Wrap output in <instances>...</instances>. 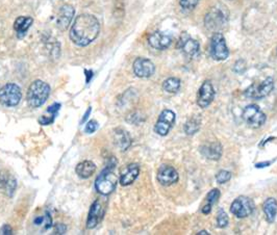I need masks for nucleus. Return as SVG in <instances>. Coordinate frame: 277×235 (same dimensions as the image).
<instances>
[{"label":"nucleus","mask_w":277,"mask_h":235,"mask_svg":"<svg viewBox=\"0 0 277 235\" xmlns=\"http://www.w3.org/2000/svg\"><path fill=\"white\" fill-rule=\"evenodd\" d=\"M90 112H91V107L88 109V111L86 112V114H85V116H84V119H82V121H81V123H85V121L88 119V116H89V114H90Z\"/></svg>","instance_id":"nucleus-36"},{"label":"nucleus","mask_w":277,"mask_h":235,"mask_svg":"<svg viewBox=\"0 0 277 235\" xmlns=\"http://www.w3.org/2000/svg\"><path fill=\"white\" fill-rule=\"evenodd\" d=\"M115 143L122 151H125L129 148V146L131 144V138L126 131L119 129L115 132Z\"/></svg>","instance_id":"nucleus-23"},{"label":"nucleus","mask_w":277,"mask_h":235,"mask_svg":"<svg viewBox=\"0 0 277 235\" xmlns=\"http://www.w3.org/2000/svg\"><path fill=\"white\" fill-rule=\"evenodd\" d=\"M50 95V86L42 80L34 81L27 91V102L32 107L42 106Z\"/></svg>","instance_id":"nucleus-3"},{"label":"nucleus","mask_w":277,"mask_h":235,"mask_svg":"<svg viewBox=\"0 0 277 235\" xmlns=\"http://www.w3.org/2000/svg\"><path fill=\"white\" fill-rule=\"evenodd\" d=\"M255 204L251 199L245 196L238 197L230 205V212L239 219H244L253 213Z\"/></svg>","instance_id":"nucleus-8"},{"label":"nucleus","mask_w":277,"mask_h":235,"mask_svg":"<svg viewBox=\"0 0 277 235\" xmlns=\"http://www.w3.org/2000/svg\"><path fill=\"white\" fill-rule=\"evenodd\" d=\"M177 47L179 49H181L183 51L184 54H187L188 56L194 57L196 56L199 53V43L196 40H193L189 37V35L187 34H182L179 38Z\"/></svg>","instance_id":"nucleus-14"},{"label":"nucleus","mask_w":277,"mask_h":235,"mask_svg":"<svg viewBox=\"0 0 277 235\" xmlns=\"http://www.w3.org/2000/svg\"><path fill=\"white\" fill-rule=\"evenodd\" d=\"M176 115L171 109H164L157 119V122L154 126V131L160 136H166L172 129L175 123Z\"/></svg>","instance_id":"nucleus-9"},{"label":"nucleus","mask_w":277,"mask_h":235,"mask_svg":"<svg viewBox=\"0 0 277 235\" xmlns=\"http://www.w3.org/2000/svg\"><path fill=\"white\" fill-rule=\"evenodd\" d=\"M242 118L249 127L255 129L262 127L267 119L266 114L261 110V108L257 104H250L246 106L243 110Z\"/></svg>","instance_id":"nucleus-4"},{"label":"nucleus","mask_w":277,"mask_h":235,"mask_svg":"<svg viewBox=\"0 0 277 235\" xmlns=\"http://www.w3.org/2000/svg\"><path fill=\"white\" fill-rule=\"evenodd\" d=\"M178 173L177 171L171 167L164 165L158 169L157 172V181L164 186H170L178 181Z\"/></svg>","instance_id":"nucleus-12"},{"label":"nucleus","mask_w":277,"mask_h":235,"mask_svg":"<svg viewBox=\"0 0 277 235\" xmlns=\"http://www.w3.org/2000/svg\"><path fill=\"white\" fill-rule=\"evenodd\" d=\"M217 226L219 228H225L228 226V216L223 209H220V212L218 214Z\"/></svg>","instance_id":"nucleus-28"},{"label":"nucleus","mask_w":277,"mask_h":235,"mask_svg":"<svg viewBox=\"0 0 277 235\" xmlns=\"http://www.w3.org/2000/svg\"><path fill=\"white\" fill-rule=\"evenodd\" d=\"M263 210L266 216L267 222L273 223L277 216V201L274 198H269L263 205Z\"/></svg>","instance_id":"nucleus-22"},{"label":"nucleus","mask_w":277,"mask_h":235,"mask_svg":"<svg viewBox=\"0 0 277 235\" xmlns=\"http://www.w3.org/2000/svg\"><path fill=\"white\" fill-rule=\"evenodd\" d=\"M97 128H98V123L94 120H91L90 122H88L85 131H86V133H93L97 130Z\"/></svg>","instance_id":"nucleus-30"},{"label":"nucleus","mask_w":277,"mask_h":235,"mask_svg":"<svg viewBox=\"0 0 277 235\" xmlns=\"http://www.w3.org/2000/svg\"><path fill=\"white\" fill-rule=\"evenodd\" d=\"M228 21V16L225 10H221L218 7L213 8L205 16L204 24L207 29L213 32H217L222 29Z\"/></svg>","instance_id":"nucleus-6"},{"label":"nucleus","mask_w":277,"mask_h":235,"mask_svg":"<svg viewBox=\"0 0 277 235\" xmlns=\"http://www.w3.org/2000/svg\"><path fill=\"white\" fill-rule=\"evenodd\" d=\"M148 43L154 49L164 50L167 49L171 45L172 38L169 35H166L161 32H155L148 37Z\"/></svg>","instance_id":"nucleus-16"},{"label":"nucleus","mask_w":277,"mask_h":235,"mask_svg":"<svg viewBox=\"0 0 277 235\" xmlns=\"http://www.w3.org/2000/svg\"><path fill=\"white\" fill-rule=\"evenodd\" d=\"M75 172L78 175L79 178L88 179L96 172V165L91 160L82 161L77 165Z\"/></svg>","instance_id":"nucleus-21"},{"label":"nucleus","mask_w":277,"mask_h":235,"mask_svg":"<svg viewBox=\"0 0 277 235\" xmlns=\"http://www.w3.org/2000/svg\"><path fill=\"white\" fill-rule=\"evenodd\" d=\"M104 215V209L102 207L101 203L99 202V200H96L91 206V209L89 212V217H88V221H87V227L89 229H93L95 228L98 223L101 221V219L103 218Z\"/></svg>","instance_id":"nucleus-17"},{"label":"nucleus","mask_w":277,"mask_h":235,"mask_svg":"<svg viewBox=\"0 0 277 235\" xmlns=\"http://www.w3.org/2000/svg\"><path fill=\"white\" fill-rule=\"evenodd\" d=\"M274 89V80L272 77H267L260 85H251L245 91V96L252 99H262L267 97Z\"/></svg>","instance_id":"nucleus-10"},{"label":"nucleus","mask_w":277,"mask_h":235,"mask_svg":"<svg viewBox=\"0 0 277 235\" xmlns=\"http://www.w3.org/2000/svg\"><path fill=\"white\" fill-rule=\"evenodd\" d=\"M34 19L32 17H18L14 23V29L17 33V36L19 39L23 38L30 27L33 25Z\"/></svg>","instance_id":"nucleus-20"},{"label":"nucleus","mask_w":277,"mask_h":235,"mask_svg":"<svg viewBox=\"0 0 277 235\" xmlns=\"http://www.w3.org/2000/svg\"><path fill=\"white\" fill-rule=\"evenodd\" d=\"M197 234H198V235H201V234H204V235H207L209 233H207L206 231H200V232H199V233H197Z\"/></svg>","instance_id":"nucleus-37"},{"label":"nucleus","mask_w":277,"mask_h":235,"mask_svg":"<svg viewBox=\"0 0 277 235\" xmlns=\"http://www.w3.org/2000/svg\"><path fill=\"white\" fill-rule=\"evenodd\" d=\"M132 68L135 76L140 78H149L155 72L154 64L150 60H148V58L144 57L136 58L133 63Z\"/></svg>","instance_id":"nucleus-11"},{"label":"nucleus","mask_w":277,"mask_h":235,"mask_svg":"<svg viewBox=\"0 0 277 235\" xmlns=\"http://www.w3.org/2000/svg\"><path fill=\"white\" fill-rule=\"evenodd\" d=\"M220 198V191L219 190H217V189H214V190H212L209 194H207V196H206V204L204 205V206H203V208H202V213L204 214V215H209L210 213H211V210H212V206H213V205L217 202V200Z\"/></svg>","instance_id":"nucleus-25"},{"label":"nucleus","mask_w":277,"mask_h":235,"mask_svg":"<svg viewBox=\"0 0 277 235\" xmlns=\"http://www.w3.org/2000/svg\"><path fill=\"white\" fill-rule=\"evenodd\" d=\"M66 230H67V228L63 224H60L58 226H55V232H57L58 234H65Z\"/></svg>","instance_id":"nucleus-33"},{"label":"nucleus","mask_w":277,"mask_h":235,"mask_svg":"<svg viewBox=\"0 0 277 235\" xmlns=\"http://www.w3.org/2000/svg\"><path fill=\"white\" fill-rule=\"evenodd\" d=\"M99 33L100 24L97 18L90 14H82L75 19L69 36L75 45L85 47L96 40Z\"/></svg>","instance_id":"nucleus-1"},{"label":"nucleus","mask_w":277,"mask_h":235,"mask_svg":"<svg viewBox=\"0 0 277 235\" xmlns=\"http://www.w3.org/2000/svg\"><path fill=\"white\" fill-rule=\"evenodd\" d=\"M75 14V10L70 5H64L61 7L59 13H58V19H57V25L61 31H66L70 23L73 20Z\"/></svg>","instance_id":"nucleus-15"},{"label":"nucleus","mask_w":277,"mask_h":235,"mask_svg":"<svg viewBox=\"0 0 277 235\" xmlns=\"http://www.w3.org/2000/svg\"><path fill=\"white\" fill-rule=\"evenodd\" d=\"M0 233L2 234H13V230L9 225H5L2 230H0Z\"/></svg>","instance_id":"nucleus-34"},{"label":"nucleus","mask_w":277,"mask_h":235,"mask_svg":"<svg viewBox=\"0 0 277 235\" xmlns=\"http://www.w3.org/2000/svg\"><path fill=\"white\" fill-rule=\"evenodd\" d=\"M22 92L20 86L16 83H8L0 89V103L5 106L13 107L20 103Z\"/></svg>","instance_id":"nucleus-5"},{"label":"nucleus","mask_w":277,"mask_h":235,"mask_svg":"<svg viewBox=\"0 0 277 235\" xmlns=\"http://www.w3.org/2000/svg\"><path fill=\"white\" fill-rule=\"evenodd\" d=\"M245 69H246V63L243 60H240L235 64V68H234L235 72L242 73L243 71H245Z\"/></svg>","instance_id":"nucleus-31"},{"label":"nucleus","mask_w":277,"mask_h":235,"mask_svg":"<svg viewBox=\"0 0 277 235\" xmlns=\"http://www.w3.org/2000/svg\"><path fill=\"white\" fill-rule=\"evenodd\" d=\"M271 165L270 161H266V162H261V163H257L256 167L257 168H266V167H269Z\"/></svg>","instance_id":"nucleus-35"},{"label":"nucleus","mask_w":277,"mask_h":235,"mask_svg":"<svg viewBox=\"0 0 277 235\" xmlns=\"http://www.w3.org/2000/svg\"><path fill=\"white\" fill-rule=\"evenodd\" d=\"M163 89L165 92L170 93V94H175L180 89V80L175 77L166 79L163 82Z\"/></svg>","instance_id":"nucleus-24"},{"label":"nucleus","mask_w":277,"mask_h":235,"mask_svg":"<svg viewBox=\"0 0 277 235\" xmlns=\"http://www.w3.org/2000/svg\"><path fill=\"white\" fill-rule=\"evenodd\" d=\"M215 98V90L212 82L210 80H206L202 83L200 89L198 91L197 95V104L201 108L207 107Z\"/></svg>","instance_id":"nucleus-13"},{"label":"nucleus","mask_w":277,"mask_h":235,"mask_svg":"<svg viewBox=\"0 0 277 235\" xmlns=\"http://www.w3.org/2000/svg\"><path fill=\"white\" fill-rule=\"evenodd\" d=\"M117 165V161H113V163L108 165L101 174L98 176L96 181H95V187L97 192L103 196H107L109 194H112L118 183V178L113 172V169Z\"/></svg>","instance_id":"nucleus-2"},{"label":"nucleus","mask_w":277,"mask_h":235,"mask_svg":"<svg viewBox=\"0 0 277 235\" xmlns=\"http://www.w3.org/2000/svg\"><path fill=\"white\" fill-rule=\"evenodd\" d=\"M200 0H179V4L184 10H193L194 8H196Z\"/></svg>","instance_id":"nucleus-29"},{"label":"nucleus","mask_w":277,"mask_h":235,"mask_svg":"<svg viewBox=\"0 0 277 235\" xmlns=\"http://www.w3.org/2000/svg\"><path fill=\"white\" fill-rule=\"evenodd\" d=\"M201 153L207 159L219 160L221 156H222L223 148L220 143H212L210 145H205L202 147Z\"/></svg>","instance_id":"nucleus-19"},{"label":"nucleus","mask_w":277,"mask_h":235,"mask_svg":"<svg viewBox=\"0 0 277 235\" xmlns=\"http://www.w3.org/2000/svg\"><path fill=\"white\" fill-rule=\"evenodd\" d=\"M200 125H201V121L198 118H192L190 119L186 124H184V132L188 135H194L195 133H197L200 129Z\"/></svg>","instance_id":"nucleus-26"},{"label":"nucleus","mask_w":277,"mask_h":235,"mask_svg":"<svg viewBox=\"0 0 277 235\" xmlns=\"http://www.w3.org/2000/svg\"><path fill=\"white\" fill-rule=\"evenodd\" d=\"M60 107H61V104L54 103V104H52L51 106H49V107H48L47 111H48V112H50V113H52V114H55V113H57V112L59 111Z\"/></svg>","instance_id":"nucleus-32"},{"label":"nucleus","mask_w":277,"mask_h":235,"mask_svg":"<svg viewBox=\"0 0 277 235\" xmlns=\"http://www.w3.org/2000/svg\"><path fill=\"white\" fill-rule=\"evenodd\" d=\"M232 178V173L225 170L220 171L217 175H216V180L219 184H224L227 181H229Z\"/></svg>","instance_id":"nucleus-27"},{"label":"nucleus","mask_w":277,"mask_h":235,"mask_svg":"<svg viewBox=\"0 0 277 235\" xmlns=\"http://www.w3.org/2000/svg\"><path fill=\"white\" fill-rule=\"evenodd\" d=\"M138 173H140V168H138L137 165H135V163L128 165L123 170V172L121 173V176H120V184L123 185V186L130 185L137 178Z\"/></svg>","instance_id":"nucleus-18"},{"label":"nucleus","mask_w":277,"mask_h":235,"mask_svg":"<svg viewBox=\"0 0 277 235\" xmlns=\"http://www.w3.org/2000/svg\"><path fill=\"white\" fill-rule=\"evenodd\" d=\"M229 55L226 41L222 34L215 33L211 40V56L215 61H225Z\"/></svg>","instance_id":"nucleus-7"}]
</instances>
